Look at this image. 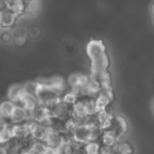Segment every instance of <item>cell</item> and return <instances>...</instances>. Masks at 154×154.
<instances>
[{"instance_id": "obj_10", "label": "cell", "mask_w": 154, "mask_h": 154, "mask_svg": "<svg viewBox=\"0 0 154 154\" xmlns=\"http://www.w3.org/2000/svg\"><path fill=\"white\" fill-rule=\"evenodd\" d=\"M29 120H32L31 119V113L29 111H27L26 109H24L23 106L16 105V106L13 112V115L11 116L10 121L14 125H16V124L24 123V122L29 121Z\"/></svg>"}, {"instance_id": "obj_1", "label": "cell", "mask_w": 154, "mask_h": 154, "mask_svg": "<svg viewBox=\"0 0 154 154\" xmlns=\"http://www.w3.org/2000/svg\"><path fill=\"white\" fill-rule=\"evenodd\" d=\"M87 54L91 60V76L107 70L110 61L103 41L91 40L87 44Z\"/></svg>"}, {"instance_id": "obj_28", "label": "cell", "mask_w": 154, "mask_h": 154, "mask_svg": "<svg viewBox=\"0 0 154 154\" xmlns=\"http://www.w3.org/2000/svg\"><path fill=\"white\" fill-rule=\"evenodd\" d=\"M115 154H117V153H115Z\"/></svg>"}, {"instance_id": "obj_13", "label": "cell", "mask_w": 154, "mask_h": 154, "mask_svg": "<svg viewBox=\"0 0 154 154\" xmlns=\"http://www.w3.org/2000/svg\"><path fill=\"white\" fill-rule=\"evenodd\" d=\"M99 143L102 146L116 148L118 143V139L111 131H102Z\"/></svg>"}, {"instance_id": "obj_26", "label": "cell", "mask_w": 154, "mask_h": 154, "mask_svg": "<svg viewBox=\"0 0 154 154\" xmlns=\"http://www.w3.org/2000/svg\"><path fill=\"white\" fill-rule=\"evenodd\" d=\"M152 111H153L154 113V99L153 101H152Z\"/></svg>"}, {"instance_id": "obj_2", "label": "cell", "mask_w": 154, "mask_h": 154, "mask_svg": "<svg viewBox=\"0 0 154 154\" xmlns=\"http://www.w3.org/2000/svg\"><path fill=\"white\" fill-rule=\"evenodd\" d=\"M36 97L38 99L39 105L47 106L49 108L53 106L55 104H57L61 99V97L59 93L42 85L41 83H40V87H39V89L37 92Z\"/></svg>"}, {"instance_id": "obj_14", "label": "cell", "mask_w": 154, "mask_h": 154, "mask_svg": "<svg viewBox=\"0 0 154 154\" xmlns=\"http://www.w3.org/2000/svg\"><path fill=\"white\" fill-rule=\"evenodd\" d=\"M15 106L16 105L10 100L2 102L0 104V117H2L5 121L10 120Z\"/></svg>"}, {"instance_id": "obj_16", "label": "cell", "mask_w": 154, "mask_h": 154, "mask_svg": "<svg viewBox=\"0 0 154 154\" xmlns=\"http://www.w3.org/2000/svg\"><path fill=\"white\" fill-rule=\"evenodd\" d=\"M116 150V153L117 154H134V145L127 142V141H124V142H119L117 143V145L115 148Z\"/></svg>"}, {"instance_id": "obj_11", "label": "cell", "mask_w": 154, "mask_h": 154, "mask_svg": "<svg viewBox=\"0 0 154 154\" xmlns=\"http://www.w3.org/2000/svg\"><path fill=\"white\" fill-rule=\"evenodd\" d=\"M23 94H24L23 86L20 84H14L9 88L7 91V97H8V100L17 105L20 103V100L22 97L23 96Z\"/></svg>"}, {"instance_id": "obj_6", "label": "cell", "mask_w": 154, "mask_h": 154, "mask_svg": "<svg viewBox=\"0 0 154 154\" xmlns=\"http://www.w3.org/2000/svg\"><path fill=\"white\" fill-rule=\"evenodd\" d=\"M88 79H89V77L82 73L77 72V73H72L69 76L67 83L70 87L71 89L75 90L80 96L81 91L84 88V87L87 85Z\"/></svg>"}, {"instance_id": "obj_25", "label": "cell", "mask_w": 154, "mask_h": 154, "mask_svg": "<svg viewBox=\"0 0 154 154\" xmlns=\"http://www.w3.org/2000/svg\"><path fill=\"white\" fill-rule=\"evenodd\" d=\"M151 15H152V22L154 23V0L152 3V5H151Z\"/></svg>"}, {"instance_id": "obj_20", "label": "cell", "mask_w": 154, "mask_h": 154, "mask_svg": "<svg viewBox=\"0 0 154 154\" xmlns=\"http://www.w3.org/2000/svg\"><path fill=\"white\" fill-rule=\"evenodd\" d=\"M11 139H13L12 133H11V127H8V125L2 129H0V141L1 144L8 143Z\"/></svg>"}, {"instance_id": "obj_24", "label": "cell", "mask_w": 154, "mask_h": 154, "mask_svg": "<svg viewBox=\"0 0 154 154\" xmlns=\"http://www.w3.org/2000/svg\"><path fill=\"white\" fill-rule=\"evenodd\" d=\"M6 125H7L6 121L4 120L2 117H0V129H2L3 127H5V126H6Z\"/></svg>"}, {"instance_id": "obj_17", "label": "cell", "mask_w": 154, "mask_h": 154, "mask_svg": "<svg viewBox=\"0 0 154 154\" xmlns=\"http://www.w3.org/2000/svg\"><path fill=\"white\" fill-rule=\"evenodd\" d=\"M23 86V90L26 94L36 97L39 87H40V83L38 82V80L37 81H30V82L25 83Z\"/></svg>"}, {"instance_id": "obj_3", "label": "cell", "mask_w": 154, "mask_h": 154, "mask_svg": "<svg viewBox=\"0 0 154 154\" xmlns=\"http://www.w3.org/2000/svg\"><path fill=\"white\" fill-rule=\"evenodd\" d=\"M108 131H111L118 139V143L122 137L125 135V134L128 132V123L126 119L122 116H116L111 120L110 128Z\"/></svg>"}, {"instance_id": "obj_23", "label": "cell", "mask_w": 154, "mask_h": 154, "mask_svg": "<svg viewBox=\"0 0 154 154\" xmlns=\"http://www.w3.org/2000/svg\"><path fill=\"white\" fill-rule=\"evenodd\" d=\"M0 154H9L5 146H0Z\"/></svg>"}, {"instance_id": "obj_15", "label": "cell", "mask_w": 154, "mask_h": 154, "mask_svg": "<svg viewBox=\"0 0 154 154\" xmlns=\"http://www.w3.org/2000/svg\"><path fill=\"white\" fill-rule=\"evenodd\" d=\"M8 3V8L16 13L19 16L24 14L25 0H6Z\"/></svg>"}, {"instance_id": "obj_8", "label": "cell", "mask_w": 154, "mask_h": 154, "mask_svg": "<svg viewBox=\"0 0 154 154\" xmlns=\"http://www.w3.org/2000/svg\"><path fill=\"white\" fill-rule=\"evenodd\" d=\"M50 131H51L50 128L43 124H40L32 121L31 125V136L35 141L43 142L47 137L48 134L50 133Z\"/></svg>"}, {"instance_id": "obj_12", "label": "cell", "mask_w": 154, "mask_h": 154, "mask_svg": "<svg viewBox=\"0 0 154 154\" xmlns=\"http://www.w3.org/2000/svg\"><path fill=\"white\" fill-rule=\"evenodd\" d=\"M19 104L21 105V106H23L24 109H26L30 113H32L39 106V102H38L37 97L35 96L28 95L25 92H24L23 96L22 97Z\"/></svg>"}, {"instance_id": "obj_19", "label": "cell", "mask_w": 154, "mask_h": 154, "mask_svg": "<svg viewBox=\"0 0 154 154\" xmlns=\"http://www.w3.org/2000/svg\"><path fill=\"white\" fill-rule=\"evenodd\" d=\"M100 143L99 142H89L84 144V149L86 154H99L100 153Z\"/></svg>"}, {"instance_id": "obj_18", "label": "cell", "mask_w": 154, "mask_h": 154, "mask_svg": "<svg viewBox=\"0 0 154 154\" xmlns=\"http://www.w3.org/2000/svg\"><path fill=\"white\" fill-rule=\"evenodd\" d=\"M79 97V95L73 89L70 88L69 91L66 92L62 97H61V100H63L64 102L68 103V104H70V105H74L78 99Z\"/></svg>"}, {"instance_id": "obj_4", "label": "cell", "mask_w": 154, "mask_h": 154, "mask_svg": "<svg viewBox=\"0 0 154 154\" xmlns=\"http://www.w3.org/2000/svg\"><path fill=\"white\" fill-rule=\"evenodd\" d=\"M50 109L54 116H56L61 120L66 121L72 117L73 105L68 104L61 99L57 104H55L53 106H51Z\"/></svg>"}, {"instance_id": "obj_9", "label": "cell", "mask_w": 154, "mask_h": 154, "mask_svg": "<svg viewBox=\"0 0 154 154\" xmlns=\"http://www.w3.org/2000/svg\"><path fill=\"white\" fill-rule=\"evenodd\" d=\"M19 15L12 11L11 9H6L0 13V27L3 28H12L15 22L17 21Z\"/></svg>"}, {"instance_id": "obj_7", "label": "cell", "mask_w": 154, "mask_h": 154, "mask_svg": "<svg viewBox=\"0 0 154 154\" xmlns=\"http://www.w3.org/2000/svg\"><path fill=\"white\" fill-rule=\"evenodd\" d=\"M52 116L53 115H52V113L49 107L39 105L31 113V119L36 123H40V124L44 125Z\"/></svg>"}, {"instance_id": "obj_22", "label": "cell", "mask_w": 154, "mask_h": 154, "mask_svg": "<svg viewBox=\"0 0 154 154\" xmlns=\"http://www.w3.org/2000/svg\"><path fill=\"white\" fill-rule=\"evenodd\" d=\"M8 9V3L6 0H0V13Z\"/></svg>"}, {"instance_id": "obj_21", "label": "cell", "mask_w": 154, "mask_h": 154, "mask_svg": "<svg viewBox=\"0 0 154 154\" xmlns=\"http://www.w3.org/2000/svg\"><path fill=\"white\" fill-rule=\"evenodd\" d=\"M12 38H13V35L11 34L10 32H7V31L3 32L1 33V35H0V40H1L3 42H5V43L9 42L12 40Z\"/></svg>"}, {"instance_id": "obj_5", "label": "cell", "mask_w": 154, "mask_h": 154, "mask_svg": "<svg viewBox=\"0 0 154 154\" xmlns=\"http://www.w3.org/2000/svg\"><path fill=\"white\" fill-rule=\"evenodd\" d=\"M42 85L51 88V90L59 93L60 95L63 93L66 89V82L65 79L60 76H53L48 79H42L38 80Z\"/></svg>"}, {"instance_id": "obj_27", "label": "cell", "mask_w": 154, "mask_h": 154, "mask_svg": "<svg viewBox=\"0 0 154 154\" xmlns=\"http://www.w3.org/2000/svg\"><path fill=\"white\" fill-rule=\"evenodd\" d=\"M0 144H1V141H0Z\"/></svg>"}]
</instances>
